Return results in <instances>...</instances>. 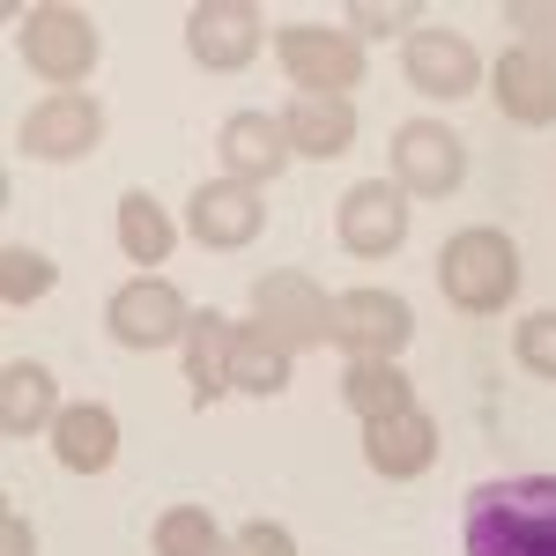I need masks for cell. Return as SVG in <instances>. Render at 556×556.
I'll return each mask as SVG.
<instances>
[{
  "mask_svg": "<svg viewBox=\"0 0 556 556\" xmlns=\"http://www.w3.org/2000/svg\"><path fill=\"white\" fill-rule=\"evenodd\" d=\"M386 156H393V186H401L408 201H445V193H460V178H468V141L453 127H438V119L393 127Z\"/></svg>",
  "mask_w": 556,
  "mask_h": 556,
  "instance_id": "obj_8",
  "label": "cell"
},
{
  "mask_svg": "<svg viewBox=\"0 0 556 556\" xmlns=\"http://www.w3.org/2000/svg\"><path fill=\"white\" fill-rule=\"evenodd\" d=\"M401 75H408L416 97H438V104H460V97H475V89L490 83V75H482V52H475L460 30H438V23L408 30V45H401Z\"/></svg>",
  "mask_w": 556,
  "mask_h": 556,
  "instance_id": "obj_10",
  "label": "cell"
},
{
  "mask_svg": "<svg viewBox=\"0 0 556 556\" xmlns=\"http://www.w3.org/2000/svg\"><path fill=\"white\" fill-rule=\"evenodd\" d=\"M468 556H556V475L468 490Z\"/></svg>",
  "mask_w": 556,
  "mask_h": 556,
  "instance_id": "obj_1",
  "label": "cell"
},
{
  "mask_svg": "<svg viewBox=\"0 0 556 556\" xmlns=\"http://www.w3.org/2000/svg\"><path fill=\"white\" fill-rule=\"evenodd\" d=\"M513 356L527 379H556V304L549 312H527L513 327Z\"/></svg>",
  "mask_w": 556,
  "mask_h": 556,
  "instance_id": "obj_27",
  "label": "cell"
},
{
  "mask_svg": "<svg viewBox=\"0 0 556 556\" xmlns=\"http://www.w3.org/2000/svg\"><path fill=\"white\" fill-rule=\"evenodd\" d=\"M104 104L89 97V89H52L38 97L23 119H15V141H23V156H38V164H83L104 149Z\"/></svg>",
  "mask_w": 556,
  "mask_h": 556,
  "instance_id": "obj_6",
  "label": "cell"
},
{
  "mask_svg": "<svg viewBox=\"0 0 556 556\" xmlns=\"http://www.w3.org/2000/svg\"><path fill=\"white\" fill-rule=\"evenodd\" d=\"M275 60L304 97H349L364 83V45L342 23H282L275 30Z\"/></svg>",
  "mask_w": 556,
  "mask_h": 556,
  "instance_id": "obj_5",
  "label": "cell"
},
{
  "mask_svg": "<svg viewBox=\"0 0 556 556\" xmlns=\"http://www.w3.org/2000/svg\"><path fill=\"white\" fill-rule=\"evenodd\" d=\"M52 460L67 475H104L119 460V416L104 408V401H75V408H60V424H52Z\"/></svg>",
  "mask_w": 556,
  "mask_h": 556,
  "instance_id": "obj_17",
  "label": "cell"
},
{
  "mask_svg": "<svg viewBox=\"0 0 556 556\" xmlns=\"http://www.w3.org/2000/svg\"><path fill=\"white\" fill-rule=\"evenodd\" d=\"M364 460L379 482H416L438 460V416L430 408H401V416H379L364 424Z\"/></svg>",
  "mask_w": 556,
  "mask_h": 556,
  "instance_id": "obj_15",
  "label": "cell"
},
{
  "mask_svg": "<svg viewBox=\"0 0 556 556\" xmlns=\"http://www.w3.org/2000/svg\"><path fill=\"white\" fill-rule=\"evenodd\" d=\"M52 282H60V267H52L38 245H8V253H0V304H8V312L52 298Z\"/></svg>",
  "mask_w": 556,
  "mask_h": 556,
  "instance_id": "obj_25",
  "label": "cell"
},
{
  "mask_svg": "<svg viewBox=\"0 0 556 556\" xmlns=\"http://www.w3.org/2000/svg\"><path fill=\"white\" fill-rule=\"evenodd\" d=\"M215 156H223V178L267 186L298 149H290V134H282V112H230V119L215 127Z\"/></svg>",
  "mask_w": 556,
  "mask_h": 556,
  "instance_id": "obj_14",
  "label": "cell"
},
{
  "mask_svg": "<svg viewBox=\"0 0 556 556\" xmlns=\"http://www.w3.org/2000/svg\"><path fill=\"white\" fill-rule=\"evenodd\" d=\"M334 238L349 260H393L408 245V193L393 178H356L334 201Z\"/></svg>",
  "mask_w": 556,
  "mask_h": 556,
  "instance_id": "obj_9",
  "label": "cell"
},
{
  "mask_svg": "<svg viewBox=\"0 0 556 556\" xmlns=\"http://www.w3.org/2000/svg\"><path fill=\"white\" fill-rule=\"evenodd\" d=\"M149 549H156V556H223V549H230V534L215 527L208 505H172V513H156Z\"/></svg>",
  "mask_w": 556,
  "mask_h": 556,
  "instance_id": "obj_24",
  "label": "cell"
},
{
  "mask_svg": "<svg viewBox=\"0 0 556 556\" xmlns=\"http://www.w3.org/2000/svg\"><path fill=\"white\" fill-rule=\"evenodd\" d=\"M223 556H298V534H290L282 519H245Z\"/></svg>",
  "mask_w": 556,
  "mask_h": 556,
  "instance_id": "obj_29",
  "label": "cell"
},
{
  "mask_svg": "<svg viewBox=\"0 0 556 556\" xmlns=\"http://www.w3.org/2000/svg\"><path fill=\"white\" fill-rule=\"evenodd\" d=\"M282 134H290V149L312 156V164H327V156H349L356 149V104L349 97H290L282 104Z\"/></svg>",
  "mask_w": 556,
  "mask_h": 556,
  "instance_id": "obj_18",
  "label": "cell"
},
{
  "mask_svg": "<svg viewBox=\"0 0 556 556\" xmlns=\"http://www.w3.org/2000/svg\"><path fill=\"white\" fill-rule=\"evenodd\" d=\"M253 327L275 334L290 356H304V349L334 342V298H327L304 267H267L253 282Z\"/></svg>",
  "mask_w": 556,
  "mask_h": 556,
  "instance_id": "obj_4",
  "label": "cell"
},
{
  "mask_svg": "<svg viewBox=\"0 0 556 556\" xmlns=\"http://www.w3.org/2000/svg\"><path fill=\"white\" fill-rule=\"evenodd\" d=\"M52 424H60V379L38 356H15L0 371V438H38Z\"/></svg>",
  "mask_w": 556,
  "mask_h": 556,
  "instance_id": "obj_20",
  "label": "cell"
},
{
  "mask_svg": "<svg viewBox=\"0 0 556 556\" xmlns=\"http://www.w3.org/2000/svg\"><path fill=\"white\" fill-rule=\"evenodd\" d=\"M104 327H112V342H119V349H141V356H149V349L186 342L193 304H186V290H178V282H164V275H134V282H119V290H112Z\"/></svg>",
  "mask_w": 556,
  "mask_h": 556,
  "instance_id": "obj_7",
  "label": "cell"
},
{
  "mask_svg": "<svg viewBox=\"0 0 556 556\" xmlns=\"http://www.w3.org/2000/svg\"><path fill=\"white\" fill-rule=\"evenodd\" d=\"M260 230H267L260 186H238V178L193 186V201H186V238H193V245H208V253H245V245H260Z\"/></svg>",
  "mask_w": 556,
  "mask_h": 556,
  "instance_id": "obj_11",
  "label": "cell"
},
{
  "mask_svg": "<svg viewBox=\"0 0 556 556\" xmlns=\"http://www.w3.org/2000/svg\"><path fill=\"white\" fill-rule=\"evenodd\" d=\"M505 23L519 30V45H527V52L556 60V0H505Z\"/></svg>",
  "mask_w": 556,
  "mask_h": 556,
  "instance_id": "obj_28",
  "label": "cell"
},
{
  "mask_svg": "<svg viewBox=\"0 0 556 556\" xmlns=\"http://www.w3.org/2000/svg\"><path fill=\"white\" fill-rule=\"evenodd\" d=\"M186 52L215 67V75H238L260 60V8L253 0H193L186 8Z\"/></svg>",
  "mask_w": 556,
  "mask_h": 556,
  "instance_id": "obj_13",
  "label": "cell"
},
{
  "mask_svg": "<svg viewBox=\"0 0 556 556\" xmlns=\"http://www.w3.org/2000/svg\"><path fill=\"white\" fill-rule=\"evenodd\" d=\"M342 401H349V416L379 424V416H401V408H416V379H408L393 356H349Z\"/></svg>",
  "mask_w": 556,
  "mask_h": 556,
  "instance_id": "obj_21",
  "label": "cell"
},
{
  "mask_svg": "<svg viewBox=\"0 0 556 556\" xmlns=\"http://www.w3.org/2000/svg\"><path fill=\"white\" fill-rule=\"evenodd\" d=\"M0 556H38V527H30L23 513L0 519Z\"/></svg>",
  "mask_w": 556,
  "mask_h": 556,
  "instance_id": "obj_30",
  "label": "cell"
},
{
  "mask_svg": "<svg viewBox=\"0 0 556 556\" xmlns=\"http://www.w3.org/2000/svg\"><path fill=\"white\" fill-rule=\"evenodd\" d=\"M230 349H238V319H223L215 304H201L193 327H186V342H178V356H186V386H193L201 408H215V401L230 393Z\"/></svg>",
  "mask_w": 556,
  "mask_h": 556,
  "instance_id": "obj_19",
  "label": "cell"
},
{
  "mask_svg": "<svg viewBox=\"0 0 556 556\" xmlns=\"http://www.w3.org/2000/svg\"><path fill=\"white\" fill-rule=\"evenodd\" d=\"M290 349L275 342V334H260L253 319L238 327V349H230V393H253V401H275L282 386H290Z\"/></svg>",
  "mask_w": 556,
  "mask_h": 556,
  "instance_id": "obj_22",
  "label": "cell"
},
{
  "mask_svg": "<svg viewBox=\"0 0 556 556\" xmlns=\"http://www.w3.org/2000/svg\"><path fill=\"white\" fill-rule=\"evenodd\" d=\"M438 290L453 312H468V319H490V312H505L519 290V245L497 230V223H468V230H453L445 245H438Z\"/></svg>",
  "mask_w": 556,
  "mask_h": 556,
  "instance_id": "obj_2",
  "label": "cell"
},
{
  "mask_svg": "<svg viewBox=\"0 0 556 556\" xmlns=\"http://www.w3.org/2000/svg\"><path fill=\"white\" fill-rule=\"evenodd\" d=\"M408 23H424L416 0H393V8H379V0H349V8H342V30L356 45H371V38H401V45H408Z\"/></svg>",
  "mask_w": 556,
  "mask_h": 556,
  "instance_id": "obj_26",
  "label": "cell"
},
{
  "mask_svg": "<svg viewBox=\"0 0 556 556\" xmlns=\"http://www.w3.org/2000/svg\"><path fill=\"white\" fill-rule=\"evenodd\" d=\"M416 334V312L401 290H342L334 298V349L342 356H401Z\"/></svg>",
  "mask_w": 556,
  "mask_h": 556,
  "instance_id": "obj_12",
  "label": "cell"
},
{
  "mask_svg": "<svg viewBox=\"0 0 556 556\" xmlns=\"http://www.w3.org/2000/svg\"><path fill=\"white\" fill-rule=\"evenodd\" d=\"M112 230H119V253L141 260V275H149L156 260H172V245H178V223L164 215V201H149V193H119Z\"/></svg>",
  "mask_w": 556,
  "mask_h": 556,
  "instance_id": "obj_23",
  "label": "cell"
},
{
  "mask_svg": "<svg viewBox=\"0 0 556 556\" xmlns=\"http://www.w3.org/2000/svg\"><path fill=\"white\" fill-rule=\"evenodd\" d=\"M15 45H23V67H30L38 83H52V89L89 83V67H97V52H104L97 23H89V8H67V0L30 8L23 30H15Z\"/></svg>",
  "mask_w": 556,
  "mask_h": 556,
  "instance_id": "obj_3",
  "label": "cell"
},
{
  "mask_svg": "<svg viewBox=\"0 0 556 556\" xmlns=\"http://www.w3.org/2000/svg\"><path fill=\"white\" fill-rule=\"evenodd\" d=\"M490 89H497V112H505L513 127H556V60L513 45V52H497Z\"/></svg>",
  "mask_w": 556,
  "mask_h": 556,
  "instance_id": "obj_16",
  "label": "cell"
}]
</instances>
